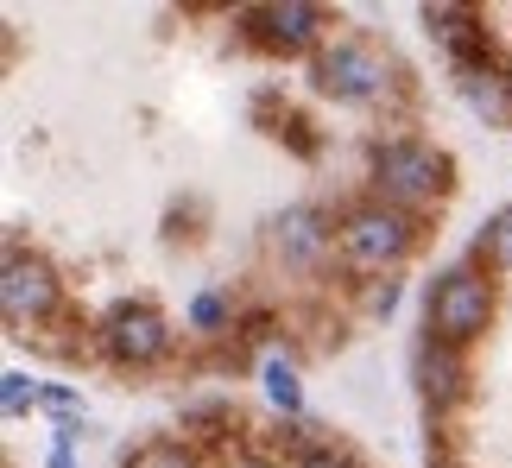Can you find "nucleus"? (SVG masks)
Returning a JSON list of instances; mask_svg holds the SVG:
<instances>
[{"mask_svg":"<svg viewBox=\"0 0 512 468\" xmlns=\"http://www.w3.org/2000/svg\"><path fill=\"white\" fill-rule=\"evenodd\" d=\"M317 89L348 108H380L399 95V64H392L386 45H373L361 32H342L329 45H317Z\"/></svg>","mask_w":512,"mask_h":468,"instance_id":"obj_1","label":"nucleus"},{"mask_svg":"<svg viewBox=\"0 0 512 468\" xmlns=\"http://www.w3.org/2000/svg\"><path fill=\"white\" fill-rule=\"evenodd\" d=\"M373 190H380V203L386 209H424V203H437L443 190H449V159L437 146H424V140H380L373 146Z\"/></svg>","mask_w":512,"mask_h":468,"instance_id":"obj_2","label":"nucleus"},{"mask_svg":"<svg viewBox=\"0 0 512 468\" xmlns=\"http://www.w3.org/2000/svg\"><path fill=\"white\" fill-rule=\"evenodd\" d=\"M424 336L443 342V348H468L475 336H487L494 323V279L475 266H449L437 285H430V304H424Z\"/></svg>","mask_w":512,"mask_h":468,"instance_id":"obj_3","label":"nucleus"},{"mask_svg":"<svg viewBox=\"0 0 512 468\" xmlns=\"http://www.w3.org/2000/svg\"><path fill=\"white\" fill-rule=\"evenodd\" d=\"M418 247V222L405 216V209H386V203H361V209H348V222H342V260L354 272H392L405 260V253Z\"/></svg>","mask_w":512,"mask_h":468,"instance_id":"obj_4","label":"nucleus"},{"mask_svg":"<svg viewBox=\"0 0 512 468\" xmlns=\"http://www.w3.org/2000/svg\"><path fill=\"white\" fill-rule=\"evenodd\" d=\"M64 304V285H57L51 260H38L26 247H7V266H0V310H7L13 329H38L57 317Z\"/></svg>","mask_w":512,"mask_h":468,"instance_id":"obj_5","label":"nucleus"},{"mask_svg":"<svg viewBox=\"0 0 512 468\" xmlns=\"http://www.w3.org/2000/svg\"><path fill=\"white\" fill-rule=\"evenodd\" d=\"M95 342H102V355L114 367H152L171 348V323L152 304H114L102 329H95Z\"/></svg>","mask_w":512,"mask_h":468,"instance_id":"obj_6","label":"nucleus"},{"mask_svg":"<svg viewBox=\"0 0 512 468\" xmlns=\"http://www.w3.org/2000/svg\"><path fill=\"white\" fill-rule=\"evenodd\" d=\"M247 38L260 51H310L323 38V7H310V0H266V7H247L241 13Z\"/></svg>","mask_w":512,"mask_h":468,"instance_id":"obj_7","label":"nucleus"},{"mask_svg":"<svg viewBox=\"0 0 512 468\" xmlns=\"http://www.w3.org/2000/svg\"><path fill=\"white\" fill-rule=\"evenodd\" d=\"M272 253L291 266V272H323L329 253H336V228H329L323 209H285L272 222Z\"/></svg>","mask_w":512,"mask_h":468,"instance_id":"obj_8","label":"nucleus"},{"mask_svg":"<svg viewBox=\"0 0 512 468\" xmlns=\"http://www.w3.org/2000/svg\"><path fill=\"white\" fill-rule=\"evenodd\" d=\"M424 32L443 45L449 70L494 57V45H487V26H481V13H475V7H424Z\"/></svg>","mask_w":512,"mask_h":468,"instance_id":"obj_9","label":"nucleus"},{"mask_svg":"<svg viewBox=\"0 0 512 468\" xmlns=\"http://www.w3.org/2000/svg\"><path fill=\"white\" fill-rule=\"evenodd\" d=\"M462 102L481 114L487 127H512V70H500V57H481V64L456 70Z\"/></svg>","mask_w":512,"mask_h":468,"instance_id":"obj_10","label":"nucleus"},{"mask_svg":"<svg viewBox=\"0 0 512 468\" xmlns=\"http://www.w3.org/2000/svg\"><path fill=\"white\" fill-rule=\"evenodd\" d=\"M418 393L437 405H456L462 393H468V374H462V348H443V342H418Z\"/></svg>","mask_w":512,"mask_h":468,"instance_id":"obj_11","label":"nucleus"},{"mask_svg":"<svg viewBox=\"0 0 512 468\" xmlns=\"http://www.w3.org/2000/svg\"><path fill=\"white\" fill-rule=\"evenodd\" d=\"M266 399L279 405V412H298V405H304V393H298V367L279 361V355L266 361Z\"/></svg>","mask_w":512,"mask_h":468,"instance_id":"obj_12","label":"nucleus"},{"mask_svg":"<svg viewBox=\"0 0 512 468\" xmlns=\"http://www.w3.org/2000/svg\"><path fill=\"white\" fill-rule=\"evenodd\" d=\"M234 323V304L222 298V291H196L190 298V329H203V336H215V329Z\"/></svg>","mask_w":512,"mask_h":468,"instance_id":"obj_13","label":"nucleus"},{"mask_svg":"<svg viewBox=\"0 0 512 468\" xmlns=\"http://www.w3.org/2000/svg\"><path fill=\"white\" fill-rule=\"evenodd\" d=\"M481 253H487L494 272H512V209H500V216L481 228Z\"/></svg>","mask_w":512,"mask_h":468,"instance_id":"obj_14","label":"nucleus"},{"mask_svg":"<svg viewBox=\"0 0 512 468\" xmlns=\"http://www.w3.org/2000/svg\"><path fill=\"white\" fill-rule=\"evenodd\" d=\"M38 412H51L64 431H76V418H83V399H76L70 386H38Z\"/></svg>","mask_w":512,"mask_h":468,"instance_id":"obj_15","label":"nucleus"},{"mask_svg":"<svg viewBox=\"0 0 512 468\" xmlns=\"http://www.w3.org/2000/svg\"><path fill=\"white\" fill-rule=\"evenodd\" d=\"M133 468H203V462H196V450H184V443H146V450L133 456Z\"/></svg>","mask_w":512,"mask_h":468,"instance_id":"obj_16","label":"nucleus"},{"mask_svg":"<svg viewBox=\"0 0 512 468\" xmlns=\"http://www.w3.org/2000/svg\"><path fill=\"white\" fill-rule=\"evenodd\" d=\"M0 405H7V418H19L26 405H38V386L26 374H0Z\"/></svg>","mask_w":512,"mask_h":468,"instance_id":"obj_17","label":"nucleus"},{"mask_svg":"<svg viewBox=\"0 0 512 468\" xmlns=\"http://www.w3.org/2000/svg\"><path fill=\"white\" fill-rule=\"evenodd\" d=\"M367 310L373 317H392V310H399V279H373L367 285Z\"/></svg>","mask_w":512,"mask_h":468,"instance_id":"obj_18","label":"nucleus"},{"mask_svg":"<svg viewBox=\"0 0 512 468\" xmlns=\"http://www.w3.org/2000/svg\"><path fill=\"white\" fill-rule=\"evenodd\" d=\"M298 468H354V462H348V456H336V450H310Z\"/></svg>","mask_w":512,"mask_h":468,"instance_id":"obj_19","label":"nucleus"},{"mask_svg":"<svg viewBox=\"0 0 512 468\" xmlns=\"http://www.w3.org/2000/svg\"><path fill=\"white\" fill-rule=\"evenodd\" d=\"M70 437H76V431H57V443H51V468H76V456H70Z\"/></svg>","mask_w":512,"mask_h":468,"instance_id":"obj_20","label":"nucleus"},{"mask_svg":"<svg viewBox=\"0 0 512 468\" xmlns=\"http://www.w3.org/2000/svg\"><path fill=\"white\" fill-rule=\"evenodd\" d=\"M228 468H279V462H266V456H234Z\"/></svg>","mask_w":512,"mask_h":468,"instance_id":"obj_21","label":"nucleus"}]
</instances>
